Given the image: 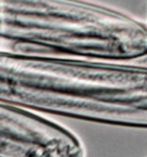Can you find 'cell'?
I'll list each match as a JSON object with an SVG mask.
<instances>
[{
	"label": "cell",
	"mask_w": 147,
	"mask_h": 157,
	"mask_svg": "<svg viewBox=\"0 0 147 157\" xmlns=\"http://www.w3.org/2000/svg\"><path fill=\"white\" fill-rule=\"evenodd\" d=\"M126 62L147 56V25L86 0H0V50Z\"/></svg>",
	"instance_id": "obj_1"
}]
</instances>
